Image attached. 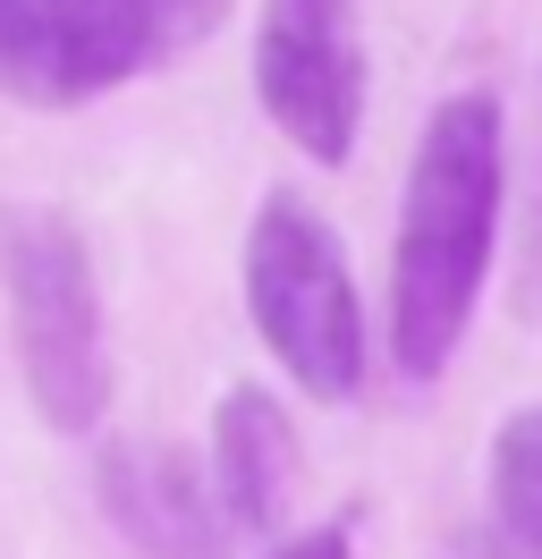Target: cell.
<instances>
[{"instance_id": "3", "label": "cell", "mask_w": 542, "mask_h": 559, "mask_svg": "<svg viewBox=\"0 0 542 559\" xmlns=\"http://www.w3.org/2000/svg\"><path fill=\"white\" fill-rule=\"evenodd\" d=\"M229 26V0H0V103L85 110L187 60Z\"/></svg>"}, {"instance_id": "4", "label": "cell", "mask_w": 542, "mask_h": 559, "mask_svg": "<svg viewBox=\"0 0 542 559\" xmlns=\"http://www.w3.org/2000/svg\"><path fill=\"white\" fill-rule=\"evenodd\" d=\"M246 314L305 399L347 407L365 390L373 340H365V297L347 272V246L288 187H271L255 204V229H246Z\"/></svg>"}, {"instance_id": "10", "label": "cell", "mask_w": 542, "mask_h": 559, "mask_svg": "<svg viewBox=\"0 0 542 559\" xmlns=\"http://www.w3.org/2000/svg\"><path fill=\"white\" fill-rule=\"evenodd\" d=\"M271 559H356V551H347V525H314L297 543H280Z\"/></svg>"}, {"instance_id": "5", "label": "cell", "mask_w": 542, "mask_h": 559, "mask_svg": "<svg viewBox=\"0 0 542 559\" xmlns=\"http://www.w3.org/2000/svg\"><path fill=\"white\" fill-rule=\"evenodd\" d=\"M255 103L305 162L347 170L365 136V0H263Z\"/></svg>"}, {"instance_id": "9", "label": "cell", "mask_w": 542, "mask_h": 559, "mask_svg": "<svg viewBox=\"0 0 542 559\" xmlns=\"http://www.w3.org/2000/svg\"><path fill=\"white\" fill-rule=\"evenodd\" d=\"M508 306L517 322H542V76L534 119H526V162H517V221H508Z\"/></svg>"}, {"instance_id": "6", "label": "cell", "mask_w": 542, "mask_h": 559, "mask_svg": "<svg viewBox=\"0 0 542 559\" xmlns=\"http://www.w3.org/2000/svg\"><path fill=\"white\" fill-rule=\"evenodd\" d=\"M102 509L144 559H221V543H229L212 475L153 432H128L102 450Z\"/></svg>"}, {"instance_id": "8", "label": "cell", "mask_w": 542, "mask_h": 559, "mask_svg": "<svg viewBox=\"0 0 542 559\" xmlns=\"http://www.w3.org/2000/svg\"><path fill=\"white\" fill-rule=\"evenodd\" d=\"M483 500H492V551L542 559V399L500 416L483 457Z\"/></svg>"}, {"instance_id": "1", "label": "cell", "mask_w": 542, "mask_h": 559, "mask_svg": "<svg viewBox=\"0 0 542 559\" xmlns=\"http://www.w3.org/2000/svg\"><path fill=\"white\" fill-rule=\"evenodd\" d=\"M508 204V110L500 94H449L415 136L399 195V246H390V365L406 382H440L467 348L483 280L500 254Z\"/></svg>"}, {"instance_id": "2", "label": "cell", "mask_w": 542, "mask_h": 559, "mask_svg": "<svg viewBox=\"0 0 542 559\" xmlns=\"http://www.w3.org/2000/svg\"><path fill=\"white\" fill-rule=\"evenodd\" d=\"M0 297L26 399L51 432H94L110 407V340H102L94 246L60 204L0 195Z\"/></svg>"}, {"instance_id": "7", "label": "cell", "mask_w": 542, "mask_h": 559, "mask_svg": "<svg viewBox=\"0 0 542 559\" xmlns=\"http://www.w3.org/2000/svg\"><path fill=\"white\" fill-rule=\"evenodd\" d=\"M212 491H221V518L229 534H271L288 518V491H297V424L271 399L263 382L221 390L212 407Z\"/></svg>"}]
</instances>
